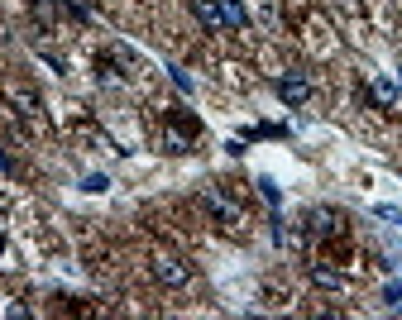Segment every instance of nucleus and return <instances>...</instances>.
Instances as JSON below:
<instances>
[{
	"instance_id": "f257e3e1",
	"label": "nucleus",
	"mask_w": 402,
	"mask_h": 320,
	"mask_svg": "<svg viewBox=\"0 0 402 320\" xmlns=\"http://www.w3.org/2000/svg\"><path fill=\"white\" fill-rule=\"evenodd\" d=\"M154 278H159L163 287H187V282H192V268L182 259H168V254H163V259H154Z\"/></svg>"
},
{
	"instance_id": "f03ea898",
	"label": "nucleus",
	"mask_w": 402,
	"mask_h": 320,
	"mask_svg": "<svg viewBox=\"0 0 402 320\" xmlns=\"http://www.w3.org/2000/svg\"><path fill=\"white\" fill-rule=\"evenodd\" d=\"M278 96L287 100V105H306V96H311V86H306V77H297V72H287V77L278 81Z\"/></svg>"
},
{
	"instance_id": "7ed1b4c3",
	"label": "nucleus",
	"mask_w": 402,
	"mask_h": 320,
	"mask_svg": "<svg viewBox=\"0 0 402 320\" xmlns=\"http://www.w3.org/2000/svg\"><path fill=\"white\" fill-rule=\"evenodd\" d=\"M192 10H197V20L206 24V29H225V20H221V0H192Z\"/></svg>"
},
{
	"instance_id": "20e7f679",
	"label": "nucleus",
	"mask_w": 402,
	"mask_h": 320,
	"mask_svg": "<svg viewBox=\"0 0 402 320\" xmlns=\"http://www.w3.org/2000/svg\"><path fill=\"white\" fill-rule=\"evenodd\" d=\"M206 206H211V215L216 220H225V225H240V211L230 206V201L221 196V191H206Z\"/></svg>"
},
{
	"instance_id": "39448f33",
	"label": "nucleus",
	"mask_w": 402,
	"mask_h": 320,
	"mask_svg": "<svg viewBox=\"0 0 402 320\" xmlns=\"http://www.w3.org/2000/svg\"><path fill=\"white\" fill-rule=\"evenodd\" d=\"M221 20L230 24V29H244V24H249V15H244L240 0H221Z\"/></svg>"
},
{
	"instance_id": "423d86ee",
	"label": "nucleus",
	"mask_w": 402,
	"mask_h": 320,
	"mask_svg": "<svg viewBox=\"0 0 402 320\" xmlns=\"http://www.w3.org/2000/svg\"><path fill=\"white\" fill-rule=\"evenodd\" d=\"M369 96H374V105H393V100H398V86H393L388 77H379L374 86H369Z\"/></svg>"
},
{
	"instance_id": "0eeeda50",
	"label": "nucleus",
	"mask_w": 402,
	"mask_h": 320,
	"mask_svg": "<svg viewBox=\"0 0 402 320\" xmlns=\"http://www.w3.org/2000/svg\"><path fill=\"white\" fill-rule=\"evenodd\" d=\"M311 278L321 282V287H340V273H335V268H326V263H316V268H311Z\"/></svg>"
},
{
	"instance_id": "6e6552de",
	"label": "nucleus",
	"mask_w": 402,
	"mask_h": 320,
	"mask_svg": "<svg viewBox=\"0 0 402 320\" xmlns=\"http://www.w3.org/2000/svg\"><path fill=\"white\" fill-rule=\"evenodd\" d=\"M374 215H379V220H393V225H402V211H398V206H379Z\"/></svg>"
},
{
	"instance_id": "1a4fd4ad",
	"label": "nucleus",
	"mask_w": 402,
	"mask_h": 320,
	"mask_svg": "<svg viewBox=\"0 0 402 320\" xmlns=\"http://www.w3.org/2000/svg\"><path fill=\"white\" fill-rule=\"evenodd\" d=\"M168 72H173V81H178V91H192V77H187L182 67H168Z\"/></svg>"
},
{
	"instance_id": "9d476101",
	"label": "nucleus",
	"mask_w": 402,
	"mask_h": 320,
	"mask_svg": "<svg viewBox=\"0 0 402 320\" xmlns=\"http://www.w3.org/2000/svg\"><path fill=\"white\" fill-rule=\"evenodd\" d=\"M259 191H263V201H273V206H278V186H273V182H268V177L259 182Z\"/></svg>"
},
{
	"instance_id": "9b49d317",
	"label": "nucleus",
	"mask_w": 402,
	"mask_h": 320,
	"mask_svg": "<svg viewBox=\"0 0 402 320\" xmlns=\"http://www.w3.org/2000/svg\"><path fill=\"white\" fill-rule=\"evenodd\" d=\"M0 254H5V235H0Z\"/></svg>"
}]
</instances>
